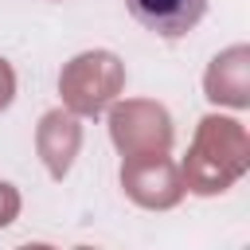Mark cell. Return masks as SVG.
<instances>
[{
    "label": "cell",
    "mask_w": 250,
    "mask_h": 250,
    "mask_svg": "<svg viewBox=\"0 0 250 250\" xmlns=\"http://www.w3.org/2000/svg\"><path fill=\"white\" fill-rule=\"evenodd\" d=\"M121 180L125 188L141 199V203H156V207H168L180 199V184H176V168L160 156H129L125 168H121Z\"/></svg>",
    "instance_id": "cell-5"
},
{
    "label": "cell",
    "mask_w": 250,
    "mask_h": 250,
    "mask_svg": "<svg viewBox=\"0 0 250 250\" xmlns=\"http://www.w3.org/2000/svg\"><path fill=\"white\" fill-rule=\"evenodd\" d=\"M207 98L227 105H246V47H230L207 70Z\"/></svg>",
    "instance_id": "cell-7"
},
{
    "label": "cell",
    "mask_w": 250,
    "mask_h": 250,
    "mask_svg": "<svg viewBox=\"0 0 250 250\" xmlns=\"http://www.w3.org/2000/svg\"><path fill=\"white\" fill-rule=\"evenodd\" d=\"M16 207H20V199H16V191L8 188V184H0V227L16 215Z\"/></svg>",
    "instance_id": "cell-9"
},
{
    "label": "cell",
    "mask_w": 250,
    "mask_h": 250,
    "mask_svg": "<svg viewBox=\"0 0 250 250\" xmlns=\"http://www.w3.org/2000/svg\"><path fill=\"white\" fill-rule=\"evenodd\" d=\"M109 129H113V141L117 148L129 156H160L168 152L172 145V125H168V113L152 102H125L113 109L109 117Z\"/></svg>",
    "instance_id": "cell-3"
},
{
    "label": "cell",
    "mask_w": 250,
    "mask_h": 250,
    "mask_svg": "<svg viewBox=\"0 0 250 250\" xmlns=\"http://www.w3.org/2000/svg\"><path fill=\"white\" fill-rule=\"evenodd\" d=\"M242 168H246V133H242V125L230 121V117H207V121H199L191 156L184 164V180L199 195H215Z\"/></svg>",
    "instance_id": "cell-1"
},
{
    "label": "cell",
    "mask_w": 250,
    "mask_h": 250,
    "mask_svg": "<svg viewBox=\"0 0 250 250\" xmlns=\"http://www.w3.org/2000/svg\"><path fill=\"white\" fill-rule=\"evenodd\" d=\"M125 8L133 12V20L164 39H180L188 35L203 12H207V0H125Z\"/></svg>",
    "instance_id": "cell-4"
},
{
    "label": "cell",
    "mask_w": 250,
    "mask_h": 250,
    "mask_svg": "<svg viewBox=\"0 0 250 250\" xmlns=\"http://www.w3.org/2000/svg\"><path fill=\"white\" fill-rule=\"evenodd\" d=\"M121 90V62L109 51L78 55L62 70V98L74 113H102Z\"/></svg>",
    "instance_id": "cell-2"
},
{
    "label": "cell",
    "mask_w": 250,
    "mask_h": 250,
    "mask_svg": "<svg viewBox=\"0 0 250 250\" xmlns=\"http://www.w3.org/2000/svg\"><path fill=\"white\" fill-rule=\"evenodd\" d=\"M78 141H82V129H78V121L70 113L55 109V113L43 117V125H39V152L47 156V168L55 176H62L70 168V156H74Z\"/></svg>",
    "instance_id": "cell-6"
},
{
    "label": "cell",
    "mask_w": 250,
    "mask_h": 250,
    "mask_svg": "<svg viewBox=\"0 0 250 250\" xmlns=\"http://www.w3.org/2000/svg\"><path fill=\"white\" fill-rule=\"evenodd\" d=\"M12 94H16V74H12V66L0 59V109L12 102Z\"/></svg>",
    "instance_id": "cell-8"
}]
</instances>
